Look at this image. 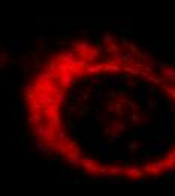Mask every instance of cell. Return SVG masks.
Returning a JSON list of instances; mask_svg holds the SVG:
<instances>
[{
    "mask_svg": "<svg viewBox=\"0 0 175 196\" xmlns=\"http://www.w3.org/2000/svg\"><path fill=\"white\" fill-rule=\"evenodd\" d=\"M38 133H39L41 137H50V134H51V128H50L48 125H45V124H41L39 128H38Z\"/></svg>",
    "mask_w": 175,
    "mask_h": 196,
    "instance_id": "6da1fadb",
    "label": "cell"
},
{
    "mask_svg": "<svg viewBox=\"0 0 175 196\" xmlns=\"http://www.w3.org/2000/svg\"><path fill=\"white\" fill-rule=\"evenodd\" d=\"M62 80H63V84H65V86H68V84H71V83L74 81V77H72V75H69V74H65V75L62 77Z\"/></svg>",
    "mask_w": 175,
    "mask_h": 196,
    "instance_id": "7a4b0ae2",
    "label": "cell"
}]
</instances>
